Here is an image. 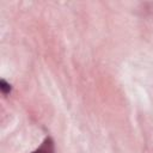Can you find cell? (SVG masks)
Segmentation results:
<instances>
[{
  "label": "cell",
  "instance_id": "7a4b0ae2",
  "mask_svg": "<svg viewBox=\"0 0 153 153\" xmlns=\"http://www.w3.org/2000/svg\"><path fill=\"white\" fill-rule=\"evenodd\" d=\"M0 90L2 91V93L7 94V93L11 91V85H10L8 82H6L4 79H1V80H0Z\"/></svg>",
  "mask_w": 153,
  "mask_h": 153
},
{
  "label": "cell",
  "instance_id": "6da1fadb",
  "mask_svg": "<svg viewBox=\"0 0 153 153\" xmlns=\"http://www.w3.org/2000/svg\"><path fill=\"white\" fill-rule=\"evenodd\" d=\"M55 152V146H54V141L51 137H47L43 143L32 153H54Z\"/></svg>",
  "mask_w": 153,
  "mask_h": 153
}]
</instances>
